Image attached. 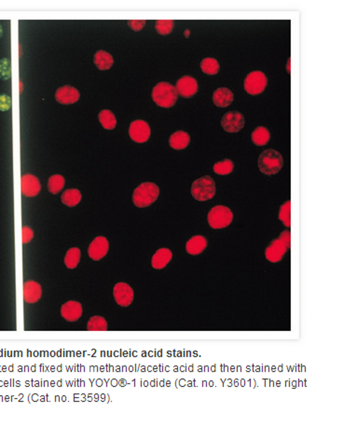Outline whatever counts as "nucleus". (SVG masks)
I'll return each mask as SVG.
<instances>
[{"instance_id":"obj_11","label":"nucleus","mask_w":357,"mask_h":441,"mask_svg":"<svg viewBox=\"0 0 357 441\" xmlns=\"http://www.w3.org/2000/svg\"><path fill=\"white\" fill-rule=\"evenodd\" d=\"M175 89L178 95L184 98H190L197 94L199 86L197 80L193 77L184 76L177 80Z\"/></svg>"},{"instance_id":"obj_2","label":"nucleus","mask_w":357,"mask_h":441,"mask_svg":"<svg viewBox=\"0 0 357 441\" xmlns=\"http://www.w3.org/2000/svg\"><path fill=\"white\" fill-rule=\"evenodd\" d=\"M160 195L159 187L151 182H145L139 185L133 194V201L135 206L144 208L151 205L157 201Z\"/></svg>"},{"instance_id":"obj_19","label":"nucleus","mask_w":357,"mask_h":441,"mask_svg":"<svg viewBox=\"0 0 357 441\" xmlns=\"http://www.w3.org/2000/svg\"><path fill=\"white\" fill-rule=\"evenodd\" d=\"M207 246V241L201 235H196L187 242L186 250L190 255H199L203 253Z\"/></svg>"},{"instance_id":"obj_23","label":"nucleus","mask_w":357,"mask_h":441,"mask_svg":"<svg viewBox=\"0 0 357 441\" xmlns=\"http://www.w3.org/2000/svg\"><path fill=\"white\" fill-rule=\"evenodd\" d=\"M61 200L67 206L74 207L81 201V193L77 189H69L62 194Z\"/></svg>"},{"instance_id":"obj_6","label":"nucleus","mask_w":357,"mask_h":441,"mask_svg":"<svg viewBox=\"0 0 357 441\" xmlns=\"http://www.w3.org/2000/svg\"><path fill=\"white\" fill-rule=\"evenodd\" d=\"M207 220L212 229H224L231 225L233 220V213L227 206L216 205L208 213Z\"/></svg>"},{"instance_id":"obj_10","label":"nucleus","mask_w":357,"mask_h":441,"mask_svg":"<svg viewBox=\"0 0 357 441\" xmlns=\"http://www.w3.org/2000/svg\"><path fill=\"white\" fill-rule=\"evenodd\" d=\"M113 295L117 303L121 307H128L134 300V290L126 283H118L114 287Z\"/></svg>"},{"instance_id":"obj_25","label":"nucleus","mask_w":357,"mask_h":441,"mask_svg":"<svg viewBox=\"0 0 357 441\" xmlns=\"http://www.w3.org/2000/svg\"><path fill=\"white\" fill-rule=\"evenodd\" d=\"M201 68L203 73L207 75H215L219 71V63L214 58H204L201 62Z\"/></svg>"},{"instance_id":"obj_24","label":"nucleus","mask_w":357,"mask_h":441,"mask_svg":"<svg viewBox=\"0 0 357 441\" xmlns=\"http://www.w3.org/2000/svg\"><path fill=\"white\" fill-rule=\"evenodd\" d=\"M98 119L100 123L106 130H113L117 125V120L114 114L107 109L100 111L98 114Z\"/></svg>"},{"instance_id":"obj_35","label":"nucleus","mask_w":357,"mask_h":441,"mask_svg":"<svg viewBox=\"0 0 357 441\" xmlns=\"http://www.w3.org/2000/svg\"><path fill=\"white\" fill-rule=\"evenodd\" d=\"M128 24H129V26L131 27V28L133 29V30H135V31H140L141 29L144 28V26H145V20H143V21H135V20H133V21H129L128 22Z\"/></svg>"},{"instance_id":"obj_9","label":"nucleus","mask_w":357,"mask_h":441,"mask_svg":"<svg viewBox=\"0 0 357 441\" xmlns=\"http://www.w3.org/2000/svg\"><path fill=\"white\" fill-rule=\"evenodd\" d=\"M151 134L150 127L145 121L137 120L133 122L129 128L130 137L136 143H145Z\"/></svg>"},{"instance_id":"obj_21","label":"nucleus","mask_w":357,"mask_h":441,"mask_svg":"<svg viewBox=\"0 0 357 441\" xmlns=\"http://www.w3.org/2000/svg\"><path fill=\"white\" fill-rule=\"evenodd\" d=\"M94 62L97 68L100 70H108L114 64L112 55L105 50L96 51L94 56Z\"/></svg>"},{"instance_id":"obj_16","label":"nucleus","mask_w":357,"mask_h":441,"mask_svg":"<svg viewBox=\"0 0 357 441\" xmlns=\"http://www.w3.org/2000/svg\"><path fill=\"white\" fill-rule=\"evenodd\" d=\"M42 296V288L35 281H27L24 284V299L27 303L38 302Z\"/></svg>"},{"instance_id":"obj_32","label":"nucleus","mask_w":357,"mask_h":441,"mask_svg":"<svg viewBox=\"0 0 357 441\" xmlns=\"http://www.w3.org/2000/svg\"><path fill=\"white\" fill-rule=\"evenodd\" d=\"M279 220H280L285 226L287 228L290 227V201H286L284 204H282L279 211Z\"/></svg>"},{"instance_id":"obj_3","label":"nucleus","mask_w":357,"mask_h":441,"mask_svg":"<svg viewBox=\"0 0 357 441\" xmlns=\"http://www.w3.org/2000/svg\"><path fill=\"white\" fill-rule=\"evenodd\" d=\"M177 92L175 87L169 82L162 81L152 90V99L161 107L169 108L174 106L177 100Z\"/></svg>"},{"instance_id":"obj_29","label":"nucleus","mask_w":357,"mask_h":441,"mask_svg":"<svg viewBox=\"0 0 357 441\" xmlns=\"http://www.w3.org/2000/svg\"><path fill=\"white\" fill-rule=\"evenodd\" d=\"M233 169H234V164L232 160H230V159H225L214 165V172L217 174H221V175H227V174L232 173Z\"/></svg>"},{"instance_id":"obj_36","label":"nucleus","mask_w":357,"mask_h":441,"mask_svg":"<svg viewBox=\"0 0 357 441\" xmlns=\"http://www.w3.org/2000/svg\"><path fill=\"white\" fill-rule=\"evenodd\" d=\"M2 35H3V28H2V26L0 24V38L2 37Z\"/></svg>"},{"instance_id":"obj_33","label":"nucleus","mask_w":357,"mask_h":441,"mask_svg":"<svg viewBox=\"0 0 357 441\" xmlns=\"http://www.w3.org/2000/svg\"><path fill=\"white\" fill-rule=\"evenodd\" d=\"M11 107V98L7 95H0V111H8Z\"/></svg>"},{"instance_id":"obj_20","label":"nucleus","mask_w":357,"mask_h":441,"mask_svg":"<svg viewBox=\"0 0 357 441\" xmlns=\"http://www.w3.org/2000/svg\"><path fill=\"white\" fill-rule=\"evenodd\" d=\"M190 134L183 131L174 132L169 139L170 147L176 150L186 148L190 145Z\"/></svg>"},{"instance_id":"obj_7","label":"nucleus","mask_w":357,"mask_h":441,"mask_svg":"<svg viewBox=\"0 0 357 441\" xmlns=\"http://www.w3.org/2000/svg\"><path fill=\"white\" fill-rule=\"evenodd\" d=\"M268 79L266 75L261 71H252L244 79V90L251 96H257L264 92L267 86Z\"/></svg>"},{"instance_id":"obj_31","label":"nucleus","mask_w":357,"mask_h":441,"mask_svg":"<svg viewBox=\"0 0 357 441\" xmlns=\"http://www.w3.org/2000/svg\"><path fill=\"white\" fill-rule=\"evenodd\" d=\"M11 77V66L10 60L8 58H3L0 60V78L3 80H8Z\"/></svg>"},{"instance_id":"obj_8","label":"nucleus","mask_w":357,"mask_h":441,"mask_svg":"<svg viewBox=\"0 0 357 441\" xmlns=\"http://www.w3.org/2000/svg\"><path fill=\"white\" fill-rule=\"evenodd\" d=\"M245 120L239 111H229L221 119V126L228 133H238L244 127Z\"/></svg>"},{"instance_id":"obj_17","label":"nucleus","mask_w":357,"mask_h":441,"mask_svg":"<svg viewBox=\"0 0 357 441\" xmlns=\"http://www.w3.org/2000/svg\"><path fill=\"white\" fill-rule=\"evenodd\" d=\"M234 95L232 91L226 87L216 89L213 94V102L218 107H227L233 102Z\"/></svg>"},{"instance_id":"obj_4","label":"nucleus","mask_w":357,"mask_h":441,"mask_svg":"<svg viewBox=\"0 0 357 441\" xmlns=\"http://www.w3.org/2000/svg\"><path fill=\"white\" fill-rule=\"evenodd\" d=\"M215 192V183L210 175H204L196 179L191 186V195L195 200L199 201L211 200Z\"/></svg>"},{"instance_id":"obj_34","label":"nucleus","mask_w":357,"mask_h":441,"mask_svg":"<svg viewBox=\"0 0 357 441\" xmlns=\"http://www.w3.org/2000/svg\"><path fill=\"white\" fill-rule=\"evenodd\" d=\"M34 237V231L28 227H24L22 230V241L23 244H28Z\"/></svg>"},{"instance_id":"obj_30","label":"nucleus","mask_w":357,"mask_h":441,"mask_svg":"<svg viewBox=\"0 0 357 441\" xmlns=\"http://www.w3.org/2000/svg\"><path fill=\"white\" fill-rule=\"evenodd\" d=\"M174 28V21L172 20H160L156 23V30L160 35H168Z\"/></svg>"},{"instance_id":"obj_27","label":"nucleus","mask_w":357,"mask_h":441,"mask_svg":"<svg viewBox=\"0 0 357 441\" xmlns=\"http://www.w3.org/2000/svg\"><path fill=\"white\" fill-rule=\"evenodd\" d=\"M80 250L77 247H73L69 249L65 257V264L68 269L77 268L80 261Z\"/></svg>"},{"instance_id":"obj_18","label":"nucleus","mask_w":357,"mask_h":441,"mask_svg":"<svg viewBox=\"0 0 357 441\" xmlns=\"http://www.w3.org/2000/svg\"><path fill=\"white\" fill-rule=\"evenodd\" d=\"M173 259V253L168 248H161L158 250L152 257L151 265L156 270L164 269Z\"/></svg>"},{"instance_id":"obj_13","label":"nucleus","mask_w":357,"mask_h":441,"mask_svg":"<svg viewBox=\"0 0 357 441\" xmlns=\"http://www.w3.org/2000/svg\"><path fill=\"white\" fill-rule=\"evenodd\" d=\"M41 190L39 180L32 174H25L21 178V191L26 197H35Z\"/></svg>"},{"instance_id":"obj_22","label":"nucleus","mask_w":357,"mask_h":441,"mask_svg":"<svg viewBox=\"0 0 357 441\" xmlns=\"http://www.w3.org/2000/svg\"><path fill=\"white\" fill-rule=\"evenodd\" d=\"M252 141L257 146H265L270 141V131L263 126L257 127L251 134Z\"/></svg>"},{"instance_id":"obj_26","label":"nucleus","mask_w":357,"mask_h":441,"mask_svg":"<svg viewBox=\"0 0 357 441\" xmlns=\"http://www.w3.org/2000/svg\"><path fill=\"white\" fill-rule=\"evenodd\" d=\"M66 180L64 176L61 174H55L48 178V192L52 194H57L61 192L65 187Z\"/></svg>"},{"instance_id":"obj_5","label":"nucleus","mask_w":357,"mask_h":441,"mask_svg":"<svg viewBox=\"0 0 357 441\" xmlns=\"http://www.w3.org/2000/svg\"><path fill=\"white\" fill-rule=\"evenodd\" d=\"M290 246V232L288 230L283 231L278 239L272 241L270 245L266 248L265 256L272 263L279 262L284 258Z\"/></svg>"},{"instance_id":"obj_12","label":"nucleus","mask_w":357,"mask_h":441,"mask_svg":"<svg viewBox=\"0 0 357 441\" xmlns=\"http://www.w3.org/2000/svg\"><path fill=\"white\" fill-rule=\"evenodd\" d=\"M109 249V243L104 236L96 237L89 246L88 254L90 258L95 261L105 258Z\"/></svg>"},{"instance_id":"obj_28","label":"nucleus","mask_w":357,"mask_h":441,"mask_svg":"<svg viewBox=\"0 0 357 441\" xmlns=\"http://www.w3.org/2000/svg\"><path fill=\"white\" fill-rule=\"evenodd\" d=\"M87 329L89 331H106L108 329L107 322L103 317H92L88 322Z\"/></svg>"},{"instance_id":"obj_1","label":"nucleus","mask_w":357,"mask_h":441,"mask_svg":"<svg viewBox=\"0 0 357 441\" xmlns=\"http://www.w3.org/2000/svg\"><path fill=\"white\" fill-rule=\"evenodd\" d=\"M259 168L261 173L272 175L279 173L284 165V158L275 149H266L259 157Z\"/></svg>"},{"instance_id":"obj_15","label":"nucleus","mask_w":357,"mask_h":441,"mask_svg":"<svg viewBox=\"0 0 357 441\" xmlns=\"http://www.w3.org/2000/svg\"><path fill=\"white\" fill-rule=\"evenodd\" d=\"M82 306L79 302L70 300L61 307V315L68 322H76L82 316Z\"/></svg>"},{"instance_id":"obj_14","label":"nucleus","mask_w":357,"mask_h":441,"mask_svg":"<svg viewBox=\"0 0 357 441\" xmlns=\"http://www.w3.org/2000/svg\"><path fill=\"white\" fill-rule=\"evenodd\" d=\"M80 97L79 92L74 87L66 85L61 87L55 93L56 101L62 105H70L78 101Z\"/></svg>"}]
</instances>
